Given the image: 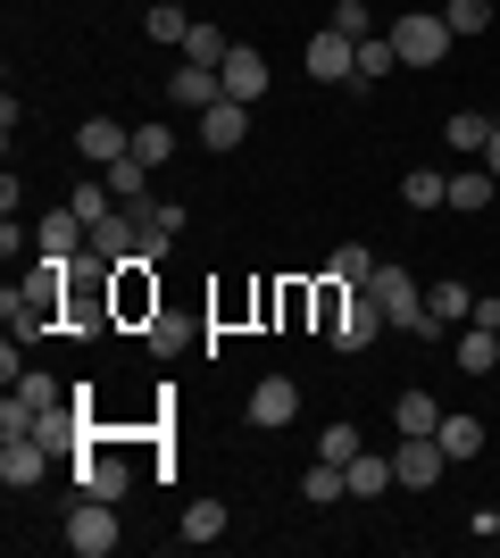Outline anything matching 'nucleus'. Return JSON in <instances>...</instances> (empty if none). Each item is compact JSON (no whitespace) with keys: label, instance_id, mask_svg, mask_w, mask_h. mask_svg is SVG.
<instances>
[{"label":"nucleus","instance_id":"1","mask_svg":"<svg viewBox=\"0 0 500 558\" xmlns=\"http://www.w3.org/2000/svg\"><path fill=\"white\" fill-rule=\"evenodd\" d=\"M68 283H75V258H42L25 283H9V292H0V317H9V333H17V342H42L50 317L68 308Z\"/></svg>","mask_w":500,"mask_h":558},{"label":"nucleus","instance_id":"2","mask_svg":"<svg viewBox=\"0 0 500 558\" xmlns=\"http://www.w3.org/2000/svg\"><path fill=\"white\" fill-rule=\"evenodd\" d=\"M367 292L383 301L392 333H417V342H442V317H434V308L417 301V283H408V267H376V276H367Z\"/></svg>","mask_w":500,"mask_h":558},{"label":"nucleus","instance_id":"3","mask_svg":"<svg viewBox=\"0 0 500 558\" xmlns=\"http://www.w3.org/2000/svg\"><path fill=\"white\" fill-rule=\"evenodd\" d=\"M383 34H392V50H401V68H442L451 43H459L451 25H442V9H408V17H392Z\"/></svg>","mask_w":500,"mask_h":558},{"label":"nucleus","instance_id":"4","mask_svg":"<svg viewBox=\"0 0 500 558\" xmlns=\"http://www.w3.org/2000/svg\"><path fill=\"white\" fill-rule=\"evenodd\" d=\"M118 500H93V492H75V509H68V550L75 558H109L118 550Z\"/></svg>","mask_w":500,"mask_h":558},{"label":"nucleus","instance_id":"5","mask_svg":"<svg viewBox=\"0 0 500 558\" xmlns=\"http://www.w3.org/2000/svg\"><path fill=\"white\" fill-rule=\"evenodd\" d=\"M392 475H401L408 492H434L442 475H451V450L434 442V434H401V450H392Z\"/></svg>","mask_w":500,"mask_h":558},{"label":"nucleus","instance_id":"6","mask_svg":"<svg viewBox=\"0 0 500 558\" xmlns=\"http://www.w3.org/2000/svg\"><path fill=\"white\" fill-rule=\"evenodd\" d=\"M376 333H392V317H383V301H376V292H351V301H342V317H333V326H326V342H333V350H367V342H376Z\"/></svg>","mask_w":500,"mask_h":558},{"label":"nucleus","instance_id":"7","mask_svg":"<svg viewBox=\"0 0 500 558\" xmlns=\"http://www.w3.org/2000/svg\"><path fill=\"white\" fill-rule=\"evenodd\" d=\"M301 68H309L317 84H351V75H358V43H351V34H333V25H317L309 50H301Z\"/></svg>","mask_w":500,"mask_h":558},{"label":"nucleus","instance_id":"8","mask_svg":"<svg viewBox=\"0 0 500 558\" xmlns=\"http://www.w3.org/2000/svg\"><path fill=\"white\" fill-rule=\"evenodd\" d=\"M84 251H93L100 267H125V258L143 251V209H109V217L93 226V242H84Z\"/></svg>","mask_w":500,"mask_h":558},{"label":"nucleus","instance_id":"9","mask_svg":"<svg viewBox=\"0 0 500 558\" xmlns=\"http://www.w3.org/2000/svg\"><path fill=\"white\" fill-rule=\"evenodd\" d=\"M50 400H59V384H50V375H17V384H9V400H0V434H34V417H42Z\"/></svg>","mask_w":500,"mask_h":558},{"label":"nucleus","instance_id":"10","mask_svg":"<svg viewBox=\"0 0 500 558\" xmlns=\"http://www.w3.org/2000/svg\"><path fill=\"white\" fill-rule=\"evenodd\" d=\"M50 459H59V450H42L34 434H9V450H0V484H9V492H34L50 475Z\"/></svg>","mask_w":500,"mask_h":558},{"label":"nucleus","instance_id":"11","mask_svg":"<svg viewBox=\"0 0 500 558\" xmlns=\"http://www.w3.org/2000/svg\"><path fill=\"white\" fill-rule=\"evenodd\" d=\"M75 492H93V500H125V466H118V450H100V442L75 450Z\"/></svg>","mask_w":500,"mask_h":558},{"label":"nucleus","instance_id":"12","mask_svg":"<svg viewBox=\"0 0 500 558\" xmlns=\"http://www.w3.org/2000/svg\"><path fill=\"white\" fill-rule=\"evenodd\" d=\"M217 75H225V100H259L267 84H276V68H267V59H259L251 43H234V50H225V68H217Z\"/></svg>","mask_w":500,"mask_h":558},{"label":"nucleus","instance_id":"13","mask_svg":"<svg viewBox=\"0 0 500 558\" xmlns=\"http://www.w3.org/2000/svg\"><path fill=\"white\" fill-rule=\"evenodd\" d=\"M75 150H84V167H109V159H125V150H134V125H118V117H84Z\"/></svg>","mask_w":500,"mask_h":558},{"label":"nucleus","instance_id":"14","mask_svg":"<svg viewBox=\"0 0 500 558\" xmlns=\"http://www.w3.org/2000/svg\"><path fill=\"white\" fill-rule=\"evenodd\" d=\"M167 100H175V109H217V100H225V75H217V68H192V59H184V68L167 75Z\"/></svg>","mask_w":500,"mask_h":558},{"label":"nucleus","instance_id":"15","mask_svg":"<svg viewBox=\"0 0 500 558\" xmlns=\"http://www.w3.org/2000/svg\"><path fill=\"white\" fill-rule=\"evenodd\" d=\"M200 142H209V150H242V142H251V100H217V109H200Z\"/></svg>","mask_w":500,"mask_h":558},{"label":"nucleus","instance_id":"16","mask_svg":"<svg viewBox=\"0 0 500 558\" xmlns=\"http://www.w3.org/2000/svg\"><path fill=\"white\" fill-rule=\"evenodd\" d=\"M301 417V384L292 375H267L259 392H251V425H292Z\"/></svg>","mask_w":500,"mask_h":558},{"label":"nucleus","instance_id":"17","mask_svg":"<svg viewBox=\"0 0 500 558\" xmlns=\"http://www.w3.org/2000/svg\"><path fill=\"white\" fill-rule=\"evenodd\" d=\"M75 242H93V226H84L75 209H50L42 226H34V251L42 258H75Z\"/></svg>","mask_w":500,"mask_h":558},{"label":"nucleus","instance_id":"18","mask_svg":"<svg viewBox=\"0 0 500 558\" xmlns=\"http://www.w3.org/2000/svg\"><path fill=\"white\" fill-rule=\"evenodd\" d=\"M342 492H351V466H342V459H317L309 475H301V500H309V509H333Z\"/></svg>","mask_w":500,"mask_h":558},{"label":"nucleus","instance_id":"19","mask_svg":"<svg viewBox=\"0 0 500 558\" xmlns=\"http://www.w3.org/2000/svg\"><path fill=\"white\" fill-rule=\"evenodd\" d=\"M401 201H408V209H451V175H442V167H408Z\"/></svg>","mask_w":500,"mask_h":558},{"label":"nucleus","instance_id":"20","mask_svg":"<svg viewBox=\"0 0 500 558\" xmlns=\"http://www.w3.org/2000/svg\"><path fill=\"white\" fill-rule=\"evenodd\" d=\"M100 184L118 192V209H134V201H143V184H150V167L134 159V150H125V159H109V167H100Z\"/></svg>","mask_w":500,"mask_h":558},{"label":"nucleus","instance_id":"21","mask_svg":"<svg viewBox=\"0 0 500 558\" xmlns=\"http://www.w3.org/2000/svg\"><path fill=\"white\" fill-rule=\"evenodd\" d=\"M392 425H401V434H434V425H442V400L434 392H401L392 400Z\"/></svg>","mask_w":500,"mask_h":558},{"label":"nucleus","instance_id":"22","mask_svg":"<svg viewBox=\"0 0 500 558\" xmlns=\"http://www.w3.org/2000/svg\"><path fill=\"white\" fill-rule=\"evenodd\" d=\"M434 442L451 450V466L476 459V450H484V417H442V425H434Z\"/></svg>","mask_w":500,"mask_h":558},{"label":"nucleus","instance_id":"23","mask_svg":"<svg viewBox=\"0 0 500 558\" xmlns=\"http://www.w3.org/2000/svg\"><path fill=\"white\" fill-rule=\"evenodd\" d=\"M459 367H467V375H492L500 367V333L492 326H467V333H459Z\"/></svg>","mask_w":500,"mask_h":558},{"label":"nucleus","instance_id":"24","mask_svg":"<svg viewBox=\"0 0 500 558\" xmlns=\"http://www.w3.org/2000/svg\"><path fill=\"white\" fill-rule=\"evenodd\" d=\"M426 308H434V317H442V326H467V317H476V292L442 276V283H434V292H426Z\"/></svg>","mask_w":500,"mask_h":558},{"label":"nucleus","instance_id":"25","mask_svg":"<svg viewBox=\"0 0 500 558\" xmlns=\"http://www.w3.org/2000/svg\"><path fill=\"white\" fill-rule=\"evenodd\" d=\"M492 192H500V175H492V167H459V175H451V209H484Z\"/></svg>","mask_w":500,"mask_h":558},{"label":"nucleus","instance_id":"26","mask_svg":"<svg viewBox=\"0 0 500 558\" xmlns=\"http://www.w3.org/2000/svg\"><path fill=\"white\" fill-rule=\"evenodd\" d=\"M392 484H401V475H392V459H367V450L351 459V500H376V492H392Z\"/></svg>","mask_w":500,"mask_h":558},{"label":"nucleus","instance_id":"27","mask_svg":"<svg viewBox=\"0 0 500 558\" xmlns=\"http://www.w3.org/2000/svg\"><path fill=\"white\" fill-rule=\"evenodd\" d=\"M484 134H492V117H476V109H459L451 125H442V142H451V150H467V159H484Z\"/></svg>","mask_w":500,"mask_h":558},{"label":"nucleus","instance_id":"28","mask_svg":"<svg viewBox=\"0 0 500 558\" xmlns=\"http://www.w3.org/2000/svg\"><path fill=\"white\" fill-rule=\"evenodd\" d=\"M326 276H333V283H351V292H367V276H376V258L358 251V242H342V251L326 258Z\"/></svg>","mask_w":500,"mask_h":558},{"label":"nucleus","instance_id":"29","mask_svg":"<svg viewBox=\"0 0 500 558\" xmlns=\"http://www.w3.org/2000/svg\"><path fill=\"white\" fill-rule=\"evenodd\" d=\"M225 50H234V43H225L217 25H192V34H184V59H192V68H225Z\"/></svg>","mask_w":500,"mask_h":558},{"label":"nucleus","instance_id":"30","mask_svg":"<svg viewBox=\"0 0 500 558\" xmlns=\"http://www.w3.org/2000/svg\"><path fill=\"white\" fill-rule=\"evenodd\" d=\"M442 25L467 43V34H484V25H492V0H442Z\"/></svg>","mask_w":500,"mask_h":558},{"label":"nucleus","instance_id":"31","mask_svg":"<svg viewBox=\"0 0 500 558\" xmlns=\"http://www.w3.org/2000/svg\"><path fill=\"white\" fill-rule=\"evenodd\" d=\"M184 34H192L184 9H175V0H150V43H175V50H184Z\"/></svg>","mask_w":500,"mask_h":558},{"label":"nucleus","instance_id":"32","mask_svg":"<svg viewBox=\"0 0 500 558\" xmlns=\"http://www.w3.org/2000/svg\"><path fill=\"white\" fill-rule=\"evenodd\" d=\"M392 68H401V50H392V34H367V43H358V75L376 84V75H392Z\"/></svg>","mask_w":500,"mask_h":558},{"label":"nucleus","instance_id":"33","mask_svg":"<svg viewBox=\"0 0 500 558\" xmlns=\"http://www.w3.org/2000/svg\"><path fill=\"white\" fill-rule=\"evenodd\" d=\"M134 159H143V167H167V159H175V134H167V125H134Z\"/></svg>","mask_w":500,"mask_h":558},{"label":"nucleus","instance_id":"34","mask_svg":"<svg viewBox=\"0 0 500 558\" xmlns=\"http://www.w3.org/2000/svg\"><path fill=\"white\" fill-rule=\"evenodd\" d=\"M225 534V509H217V500H192L184 509V542H217Z\"/></svg>","mask_w":500,"mask_h":558},{"label":"nucleus","instance_id":"35","mask_svg":"<svg viewBox=\"0 0 500 558\" xmlns=\"http://www.w3.org/2000/svg\"><path fill=\"white\" fill-rule=\"evenodd\" d=\"M333 34H351V43H367V34H376V17H367V0H333Z\"/></svg>","mask_w":500,"mask_h":558},{"label":"nucleus","instance_id":"36","mask_svg":"<svg viewBox=\"0 0 500 558\" xmlns=\"http://www.w3.org/2000/svg\"><path fill=\"white\" fill-rule=\"evenodd\" d=\"M317 459H342V466H351V459H358V425H351V417L326 425V434H317Z\"/></svg>","mask_w":500,"mask_h":558},{"label":"nucleus","instance_id":"37","mask_svg":"<svg viewBox=\"0 0 500 558\" xmlns=\"http://www.w3.org/2000/svg\"><path fill=\"white\" fill-rule=\"evenodd\" d=\"M150 350H184V326H175V317H150Z\"/></svg>","mask_w":500,"mask_h":558},{"label":"nucleus","instance_id":"38","mask_svg":"<svg viewBox=\"0 0 500 558\" xmlns=\"http://www.w3.org/2000/svg\"><path fill=\"white\" fill-rule=\"evenodd\" d=\"M467 326H492V333H500V301H492V292L476 301V317H467Z\"/></svg>","mask_w":500,"mask_h":558},{"label":"nucleus","instance_id":"39","mask_svg":"<svg viewBox=\"0 0 500 558\" xmlns=\"http://www.w3.org/2000/svg\"><path fill=\"white\" fill-rule=\"evenodd\" d=\"M484 167H492V175H500V125H492V134H484Z\"/></svg>","mask_w":500,"mask_h":558},{"label":"nucleus","instance_id":"40","mask_svg":"<svg viewBox=\"0 0 500 558\" xmlns=\"http://www.w3.org/2000/svg\"><path fill=\"white\" fill-rule=\"evenodd\" d=\"M175 9H192V0H175Z\"/></svg>","mask_w":500,"mask_h":558}]
</instances>
